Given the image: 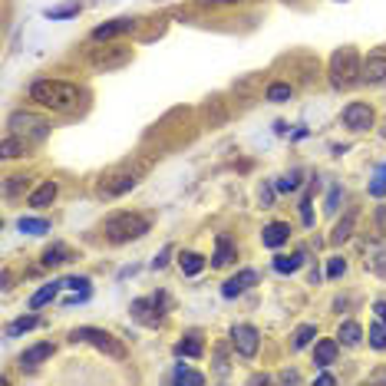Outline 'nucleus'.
Wrapping results in <instances>:
<instances>
[{"label":"nucleus","instance_id":"obj_1","mask_svg":"<svg viewBox=\"0 0 386 386\" xmlns=\"http://www.w3.org/2000/svg\"><path fill=\"white\" fill-rule=\"evenodd\" d=\"M30 99L53 112H76L83 102V90L63 80H37L30 86Z\"/></svg>","mask_w":386,"mask_h":386},{"label":"nucleus","instance_id":"obj_2","mask_svg":"<svg viewBox=\"0 0 386 386\" xmlns=\"http://www.w3.org/2000/svg\"><path fill=\"white\" fill-rule=\"evenodd\" d=\"M327 73H330V86H334V90H350V86L360 83L363 60H360V53H356L354 47H340V50L330 56Z\"/></svg>","mask_w":386,"mask_h":386},{"label":"nucleus","instance_id":"obj_3","mask_svg":"<svg viewBox=\"0 0 386 386\" xmlns=\"http://www.w3.org/2000/svg\"><path fill=\"white\" fill-rule=\"evenodd\" d=\"M145 231H149V218L139 212H116L112 218H106V238L112 244L139 241Z\"/></svg>","mask_w":386,"mask_h":386},{"label":"nucleus","instance_id":"obj_4","mask_svg":"<svg viewBox=\"0 0 386 386\" xmlns=\"http://www.w3.org/2000/svg\"><path fill=\"white\" fill-rule=\"evenodd\" d=\"M7 133L20 135L27 143H43L47 135H50V122L40 119V116H33V112H13L11 119H7Z\"/></svg>","mask_w":386,"mask_h":386},{"label":"nucleus","instance_id":"obj_5","mask_svg":"<svg viewBox=\"0 0 386 386\" xmlns=\"http://www.w3.org/2000/svg\"><path fill=\"white\" fill-rule=\"evenodd\" d=\"M70 340H73V344H92L96 350H102L106 356H116V360L126 356V346H122L112 334L99 330V327H76V330L70 334Z\"/></svg>","mask_w":386,"mask_h":386},{"label":"nucleus","instance_id":"obj_6","mask_svg":"<svg viewBox=\"0 0 386 386\" xmlns=\"http://www.w3.org/2000/svg\"><path fill=\"white\" fill-rule=\"evenodd\" d=\"M135 182H139V169H122V172H112V175L102 179V182H99V195H102V198H116V195L129 192Z\"/></svg>","mask_w":386,"mask_h":386},{"label":"nucleus","instance_id":"obj_7","mask_svg":"<svg viewBox=\"0 0 386 386\" xmlns=\"http://www.w3.org/2000/svg\"><path fill=\"white\" fill-rule=\"evenodd\" d=\"M231 346L241 356L251 360V356L258 354V346H261V337H258V330H254L251 324H238V327H231Z\"/></svg>","mask_w":386,"mask_h":386},{"label":"nucleus","instance_id":"obj_8","mask_svg":"<svg viewBox=\"0 0 386 386\" xmlns=\"http://www.w3.org/2000/svg\"><path fill=\"white\" fill-rule=\"evenodd\" d=\"M135 17H116V20H109V23H99L96 30L90 33L96 43H106V40H112V37H122V33H133L135 30Z\"/></svg>","mask_w":386,"mask_h":386},{"label":"nucleus","instance_id":"obj_9","mask_svg":"<svg viewBox=\"0 0 386 386\" xmlns=\"http://www.w3.org/2000/svg\"><path fill=\"white\" fill-rule=\"evenodd\" d=\"M344 126L354 129V133H363V129L373 126V109H370L366 102H350L344 109Z\"/></svg>","mask_w":386,"mask_h":386},{"label":"nucleus","instance_id":"obj_10","mask_svg":"<svg viewBox=\"0 0 386 386\" xmlns=\"http://www.w3.org/2000/svg\"><path fill=\"white\" fill-rule=\"evenodd\" d=\"M133 53L126 50V47H102V50H92V66H99V70H116L122 63H129Z\"/></svg>","mask_w":386,"mask_h":386},{"label":"nucleus","instance_id":"obj_11","mask_svg":"<svg viewBox=\"0 0 386 386\" xmlns=\"http://www.w3.org/2000/svg\"><path fill=\"white\" fill-rule=\"evenodd\" d=\"M360 83H366V86H380V83H386V56L383 53H373V56H366L363 60Z\"/></svg>","mask_w":386,"mask_h":386},{"label":"nucleus","instance_id":"obj_12","mask_svg":"<svg viewBox=\"0 0 386 386\" xmlns=\"http://www.w3.org/2000/svg\"><path fill=\"white\" fill-rule=\"evenodd\" d=\"M254 281H258V271H251V267H248V271H241V275H234V277H228V281H224V284H222V297H228V301H231V297L244 294V291H248Z\"/></svg>","mask_w":386,"mask_h":386},{"label":"nucleus","instance_id":"obj_13","mask_svg":"<svg viewBox=\"0 0 386 386\" xmlns=\"http://www.w3.org/2000/svg\"><path fill=\"white\" fill-rule=\"evenodd\" d=\"M50 356H53V344L43 340V344H33V346L23 350V354H20V366H23V370H37V366H40L43 360H50Z\"/></svg>","mask_w":386,"mask_h":386},{"label":"nucleus","instance_id":"obj_14","mask_svg":"<svg viewBox=\"0 0 386 386\" xmlns=\"http://www.w3.org/2000/svg\"><path fill=\"white\" fill-rule=\"evenodd\" d=\"M287 238H291V224L287 222H271L265 228V234H261V241L267 248H281V244H287Z\"/></svg>","mask_w":386,"mask_h":386},{"label":"nucleus","instance_id":"obj_15","mask_svg":"<svg viewBox=\"0 0 386 386\" xmlns=\"http://www.w3.org/2000/svg\"><path fill=\"white\" fill-rule=\"evenodd\" d=\"M231 261H234V241H231V238H224V234H218V238H215L212 265L215 267H228Z\"/></svg>","mask_w":386,"mask_h":386},{"label":"nucleus","instance_id":"obj_16","mask_svg":"<svg viewBox=\"0 0 386 386\" xmlns=\"http://www.w3.org/2000/svg\"><path fill=\"white\" fill-rule=\"evenodd\" d=\"M27 149H30V143H27V139H20V135H13V133H4V145H0L4 159H17V155H27Z\"/></svg>","mask_w":386,"mask_h":386},{"label":"nucleus","instance_id":"obj_17","mask_svg":"<svg viewBox=\"0 0 386 386\" xmlns=\"http://www.w3.org/2000/svg\"><path fill=\"white\" fill-rule=\"evenodd\" d=\"M56 192H60V188H56V182H43L40 188H37V192L27 198V202H30V208H47V205H53Z\"/></svg>","mask_w":386,"mask_h":386},{"label":"nucleus","instance_id":"obj_18","mask_svg":"<svg viewBox=\"0 0 386 386\" xmlns=\"http://www.w3.org/2000/svg\"><path fill=\"white\" fill-rule=\"evenodd\" d=\"M337 350H340L337 340H320V344L314 346V363L317 366H330L337 360Z\"/></svg>","mask_w":386,"mask_h":386},{"label":"nucleus","instance_id":"obj_19","mask_svg":"<svg viewBox=\"0 0 386 386\" xmlns=\"http://www.w3.org/2000/svg\"><path fill=\"white\" fill-rule=\"evenodd\" d=\"M60 287H63V281H50L47 287H40V291L30 297V310H40V307H47L53 297L60 294Z\"/></svg>","mask_w":386,"mask_h":386},{"label":"nucleus","instance_id":"obj_20","mask_svg":"<svg viewBox=\"0 0 386 386\" xmlns=\"http://www.w3.org/2000/svg\"><path fill=\"white\" fill-rule=\"evenodd\" d=\"M337 337H340V344L344 346H356L360 340H363V327L356 324V320H346V324H340Z\"/></svg>","mask_w":386,"mask_h":386},{"label":"nucleus","instance_id":"obj_21","mask_svg":"<svg viewBox=\"0 0 386 386\" xmlns=\"http://www.w3.org/2000/svg\"><path fill=\"white\" fill-rule=\"evenodd\" d=\"M301 265H304V251L291 254V258H287V254H277V258H275V271H277V275H294Z\"/></svg>","mask_w":386,"mask_h":386},{"label":"nucleus","instance_id":"obj_22","mask_svg":"<svg viewBox=\"0 0 386 386\" xmlns=\"http://www.w3.org/2000/svg\"><path fill=\"white\" fill-rule=\"evenodd\" d=\"M70 258H73V251L66 244H53V248L43 251V267H56V265H63V261H70Z\"/></svg>","mask_w":386,"mask_h":386},{"label":"nucleus","instance_id":"obj_23","mask_svg":"<svg viewBox=\"0 0 386 386\" xmlns=\"http://www.w3.org/2000/svg\"><path fill=\"white\" fill-rule=\"evenodd\" d=\"M354 222H356V215L350 212V215H344L340 218V224L334 228V234H330V244H344L350 234H354Z\"/></svg>","mask_w":386,"mask_h":386},{"label":"nucleus","instance_id":"obj_24","mask_svg":"<svg viewBox=\"0 0 386 386\" xmlns=\"http://www.w3.org/2000/svg\"><path fill=\"white\" fill-rule=\"evenodd\" d=\"M175 354L179 356H202V340H198V334H188L185 340H179V344H175Z\"/></svg>","mask_w":386,"mask_h":386},{"label":"nucleus","instance_id":"obj_25","mask_svg":"<svg viewBox=\"0 0 386 386\" xmlns=\"http://www.w3.org/2000/svg\"><path fill=\"white\" fill-rule=\"evenodd\" d=\"M370 346H373V350H386V320L383 317H376L373 324H370Z\"/></svg>","mask_w":386,"mask_h":386},{"label":"nucleus","instance_id":"obj_26","mask_svg":"<svg viewBox=\"0 0 386 386\" xmlns=\"http://www.w3.org/2000/svg\"><path fill=\"white\" fill-rule=\"evenodd\" d=\"M33 327H40V317H17L13 324H7V337H20L27 334V330H33Z\"/></svg>","mask_w":386,"mask_h":386},{"label":"nucleus","instance_id":"obj_27","mask_svg":"<svg viewBox=\"0 0 386 386\" xmlns=\"http://www.w3.org/2000/svg\"><path fill=\"white\" fill-rule=\"evenodd\" d=\"M179 261H182V271H185L188 277H195V275H198V271L205 267V258H202V254H195V251H185Z\"/></svg>","mask_w":386,"mask_h":386},{"label":"nucleus","instance_id":"obj_28","mask_svg":"<svg viewBox=\"0 0 386 386\" xmlns=\"http://www.w3.org/2000/svg\"><path fill=\"white\" fill-rule=\"evenodd\" d=\"M370 195H373V198H386V162L376 165L373 182H370Z\"/></svg>","mask_w":386,"mask_h":386},{"label":"nucleus","instance_id":"obj_29","mask_svg":"<svg viewBox=\"0 0 386 386\" xmlns=\"http://www.w3.org/2000/svg\"><path fill=\"white\" fill-rule=\"evenodd\" d=\"M76 13H80V4H76V0H70V4L50 7V11H47V17H50V20H66V17H76Z\"/></svg>","mask_w":386,"mask_h":386},{"label":"nucleus","instance_id":"obj_30","mask_svg":"<svg viewBox=\"0 0 386 386\" xmlns=\"http://www.w3.org/2000/svg\"><path fill=\"white\" fill-rule=\"evenodd\" d=\"M314 337H317V327H314V324H301V327L294 330V350H304V346L310 344Z\"/></svg>","mask_w":386,"mask_h":386},{"label":"nucleus","instance_id":"obj_31","mask_svg":"<svg viewBox=\"0 0 386 386\" xmlns=\"http://www.w3.org/2000/svg\"><path fill=\"white\" fill-rule=\"evenodd\" d=\"M301 182H304V179H301V172H287V175H281V179H277V192H284V195H291V192H297V188H301Z\"/></svg>","mask_w":386,"mask_h":386},{"label":"nucleus","instance_id":"obj_32","mask_svg":"<svg viewBox=\"0 0 386 386\" xmlns=\"http://www.w3.org/2000/svg\"><path fill=\"white\" fill-rule=\"evenodd\" d=\"M172 383H192V386H202L205 383V376L202 373H195V370H188V366H179L172 373Z\"/></svg>","mask_w":386,"mask_h":386},{"label":"nucleus","instance_id":"obj_33","mask_svg":"<svg viewBox=\"0 0 386 386\" xmlns=\"http://www.w3.org/2000/svg\"><path fill=\"white\" fill-rule=\"evenodd\" d=\"M20 231H27V234H47V231H50V222H47V218H20Z\"/></svg>","mask_w":386,"mask_h":386},{"label":"nucleus","instance_id":"obj_34","mask_svg":"<svg viewBox=\"0 0 386 386\" xmlns=\"http://www.w3.org/2000/svg\"><path fill=\"white\" fill-rule=\"evenodd\" d=\"M291 96H294V90H291L287 83H271V86H267V99L271 102H287Z\"/></svg>","mask_w":386,"mask_h":386},{"label":"nucleus","instance_id":"obj_35","mask_svg":"<svg viewBox=\"0 0 386 386\" xmlns=\"http://www.w3.org/2000/svg\"><path fill=\"white\" fill-rule=\"evenodd\" d=\"M63 287H70V291H90V277H76V275H73V277H63Z\"/></svg>","mask_w":386,"mask_h":386},{"label":"nucleus","instance_id":"obj_36","mask_svg":"<svg viewBox=\"0 0 386 386\" xmlns=\"http://www.w3.org/2000/svg\"><path fill=\"white\" fill-rule=\"evenodd\" d=\"M346 271V261L344 258H330V261H327V277H340Z\"/></svg>","mask_w":386,"mask_h":386},{"label":"nucleus","instance_id":"obj_37","mask_svg":"<svg viewBox=\"0 0 386 386\" xmlns=\"http://www.w3.org/2000/svg\"><path fill=\"white\" fill-rule=\"evenodd\" d=\"M27 185H30V179H27V175H13V182L7 185V192H11V195L27 192Z\"/></svg>","mask_w":386,"mask_h":386},{"label":"nucleus","instance_id":"obj_38","mask_svg":"<svg viewBox=\"0 0 386 386\" xmlns=\"http://www.w3.org/2000/svg\"><path fill=\"white\" fill-rule=\"evenodd\" d=\"M169 258H172V244H165L162 251H159V258L152 261V267H165V265H169Z\"/></svg>","mask_w":386,"mask_h":386},{"label":"nucleus","instance_id":"obj_39","mask_svg":"<svg viewBox=\"0 0 386 386\" xmlns=\"http://www.w3.org/2000/svg\"><path fill=\"white\" fill-rule=\"evenodd\" d=\"M337 205H340V188H330V192H327V212L334 215Z\"/></svg>","mask_w":386,"mask_h":386},{"label":"nucleus","instance_id":"obj_40","mask_svg":"<svg viewBox=\"0 0 386 386\" xmlns=\"http://www.w3.org/2000/svg\"><path fill=\"white\" fill-rule=\"evenodd\" d=\"M258 198H261V205H271V202H275V188H271V185H261Z\"/></svg>","mask_w":386,"mask_h":386},{"label":"nucleus","instance_id":"obj_41","mask_svg":"<svg viewBox=\"0 0 386 386\" xmlns=\"http://www.w3.org/2000/svg\"><path fill=\"white\" fill-rule=\"evenodd\" d=\"M373 310H376V317H383V320H386V301H376Z\"/></svg>","mask_w":386,"mask_h":386},{"label":"nucleus","instance_id":"obj_42","mask_svg":"<svg viewBox=\"0 0 386 386\" xmlns=\"http://www.w3.org/2000/svg\"><path fill=\"white\" fill-rule=\"evenodd\" d=\"M317 383H324V386H334L337 380H334V376H330V373H320V376H317Z\"/></svg>","mask_w":386,"mask_h":386},{"label":"nucleus","instance_id":"obj_43","mask_svg":"<svg viewBox=\"0 0 386 386\" xmlns=\"http://www.w3.org/2000/svg\"><path fill=\"white\" fill-rule=\"evenodd\" d=\"M281 380H284V383H297V380H301V376H297L294 370H291V373H284V376H281Z\"/></svg>","mask_w":386,"mask_h":386},{"label":"nucleus","instance_id":"obj_44","mask_svg":"<svg viewBox=\"0 0 386 386\" xmlns=\"http://www.w3.org/2000/svg\"><path fill=\"white\" fill-rule=\"evenodd\" d=\"M202 4H238V0H202Z\"/></svg>","mask_w":386,"mask_h":386},{"label":"nucleus","instance_id":"obj_45","mask_svg":"<svg viewBox=\"0 0 386 386\" xmlns=\"http://www.w3.org/2000/svg\"><path fill=\"white\" fill-rule=\"evenodd\" d=\"M376 380H386V370H383V373H376Z\"/></svg>","mask_w":386,"mask_h":386}]
</instances>
